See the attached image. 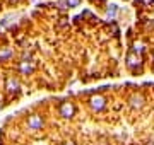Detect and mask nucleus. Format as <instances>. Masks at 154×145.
Wrapping results in <instances>:
<instances>
[{
  "mask_svg": "<svg viewBox=\"0 0 154 145\" xmlns=\"http://www.w3.org/2000/svg\"><path fill=\"white\" fill-rule=\"evenodd\" d=\"M91 108H93V109H96V111L103 109V108H105V99H103L101 96L93 97V99H91Z\"/></svg>",
  "mask_w": 154,
  "mask_h": 145,
  "instance_id": "obj_1",
  "label": "nucleus"
},
{
  "mask_svg": "<svg viewBox=\"0 0 154 145\" xmlns=\"http://www.w3.org/2000/svg\"><path fill=\"white\" fill-rule=\"evenodd\" d=\"M7 89L11 90V92H16V90L19 89V82L14 80V78H9V80H7Z\"/></svg>",
  "mask_w": 154,
  "mask_h": 145,
  "instance_id": "obj_5",
  "label": "nucleus"
},
{
  "mask_svg": "<svg viewBox=\"0 0 154 145\" xmlns=\"http://www.w3.org/2000/svg\"><path fill=\"white\" fill-rule=\"evenodd\" d=\"M69 145H72V144H69Z\"/></svg>",
  "mask_w": 154,
  "mask_h": 145,
  "instance_id": "obj_11",
  "label": "nucleus"
},
{
  "mask_svg": "<svg viewBox=\"0 0 154 145\" xmlns=\"http://www.w3.org/2000/svg\"><path fill=\"white\" fill-rule=\"evenodd\" d=\"M65 2H67V7H77L81 0H65Z\"/></svg>",
  "mask_w": 154,
  "mask_h": 145,
  "instance_id": "obj_8",
  "label": "nucleus"
},
{
  "mask_svg": "<svg viewBox=\"0 0 154 145\" xmlns=\"http://www.w3.org/2000/svg\"><path fill=\"white\" fill-rule=\"evenodd\" d=\"M142 102H144L142 96H132V97H130V104H132V108H140L142 106Z\"/></svg>",
  "mask_w": 154,
  "mask_h": 145,
  "instance_id": "obj_4",
  "label": "nucleus"
},
{
  "mask_svg": "<svg viewBox=\"0 0 154 145\" xmlns=\"http://www.w3.org/2000/svg\"><path fill=\"white\" fill-rule=\"evenodd\" d=\"M115 14H116V5H110V9H108V17H110V19H113V17H115Z\"/></svg>",
  "mask_w": 154,
  "mask_h": 145,
  "instance_id": "obj_7",
  "label": "nucleus"
},
{
  "mask_svg": "<svg viewBox=\"0 0 154 145\" xmlns=\"http://www.w3.org/2000/svg\"><path fill=\"white\" fill-rule=\"evenodd\" d=\"M28 125H29V128H33V130H34V128H39V126L43 125V121H41V118H39V116H36V114H34V116L29 118Z\"/></svg>",
  "mask_w": 154,
  "mask_h": 145,
  "instance_id": "obj_2",
  "label": "nucleus"
},
{
  "mask_svg": "<svg viewBox=\"0 0 154 145\" xmlns=\"http://www.w3.org/2000/svg\"><path fill=\"white\" fill-rule=\"evenodd\" d=\"M21 70H22V72H31V65H28V63L24 61V63L21 65Z\"/></svg>",
  "mask_w": 154,
  "mask_h": 145,
  "instance_id": "obj_9",
  "label": "nucleus"
},
{
  "mask_svg": "<svg viewBox=\"0 0 154 145\" xmlns=\"http://www.w3.org/2000/svg\"><path fill=\"white\" fill-rule=\"evenodd\" d=\"M60 113H62V116H65V118L72 116V114H74V106H72V104H69V102H67V104H63V106H62Z\"/></svg>",
  "mask_w": 154,
  "mask_h": 145,
  "instance_id": "obj_3",
  "label": "nucleus"
},
{
  "mask_svg": "<svg viewBox=\"0 0 154 145\" xmlns=\"http://www.w3.org/2000/svg\"><path fill=\"white\" fill-rule=\"evenodd\" d=\"M7 56H11V50H4V51H0V58H7Z\"/></svg>",
  "mask_w": 154,
  "mask_h": 145,
  "instance_id": "obj_10",
  "label": "nucleus"
},
{
  "mask_svg": "<svg viewBox=\"0 0 154 145\" xmlns=\"http://www.w3.org/2000/svg\"><path fill=\"white\" fill-rule=\"evenodd\" d=\"M127 61H128V65H130V67H134V65H137V63H139V56H135V55H128Z\"/></svg>",
  "mask_w": 154,
  "mask_h": 145,
  "instance_id": "obj_6",
  "label": "nucleus"
}]
</instances>
